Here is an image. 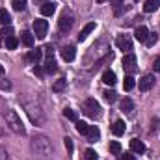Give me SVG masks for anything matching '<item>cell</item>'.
<instances>
[{
  "instance_id": "cell-8",
  "label": "cell",
  "mask_w": 160,
  "mask_h": 160,
  "mask_svg": "<svg viewBox=\"0 0 160 160\" xmlns=\"http://www.w3.org/2000/svg\"><path fill=\"white\" fill-rule=\"evenodd\" d=\"M155 84V77L153 75H145L140 78V91H149Z\"/></svg>"
},
{
  "instance_id": "cell-11",
  "label": "cell",
  "mask_w": 160,
  "mask_h": 160,
  "mask_svg": "<svg viewBox=\"0 0 160 160\" xmlns=\"http://www.w3.org/2000/svg\"><path fill=\"white\" fill-rule=\"evenodd\" d=\"M41 56H43V50L41 48H36V50H30L28 54H26V60L30 62V63H39V60H41Z\"/></svg>"
},
{
  "instance_id": "cell-1",
  "label": "cell",
  "mask_w": 160,
  "mask_h": 160,
  "mask_svg": "<svg viewBox=\"0 0 160 160\" xmlns=\"http://www.w3.org/2000/svg\"><path fill=\"white\" fill-rule=\"evenodd\" d=\"M32 149L41 155L43 158H47L50 153H52V145H50V142L45 138V136H36L34 140H32Z\"/></svg>"
},
{
  "instance_id": "cell-41",
  "label": "cell",
  "mask_w": 160,
  "mask_h": 160,
  "mask_svg": "<svg viewBox=\"0 0 160 160\" xmlns=\"http://www.w3.org/2000/svg\"><path fill=\"white\" fill-rule=\"evenodd\" d=\"M2 73H4V67H2V65H0V75H2Z\"/></svg>"
},
{
  "instance_id": "cell-21",
  "label": "cell",
  "mask_w": 160,
  "mask_h": 160,
  "mask_svg": "<svg viewBox=\"0 0 160 160\" xmlns=\"http://www.w3.org/2000/svg\"><path fill=\"white\" fill-rule=\"evenodd\" d=\"M65 86H67V80H65V78H60V80H56V82L52 84V91H56V93H60V91H63V89H65Z\"/></svg>"
},
{
  "instance_id": "cell-13",
  "label": "cell",
  "mask_w": 160,
  "mask_h": 160,
  "mask_svg": "<svg viewBox=\"0 0 160 160\" xmlns=\"http://www.w3.org/2000/svg\"><path fill=\"white\" fill-rule=\"evenodd\" d=\"M54 11H56V4H52V2H45L41 6V15H45V17L54 15Z\"/></svg>"
},
{
  "instance_id": "cell-40",
  "label": "cell",
  "mask_w": 160,
  "mask_h": 160,
  "mask_svg": "<svg viewBox=\"0 0 160 160\" xmlns=\"http://www.w3.org/2000/svg\"><path fill=\"white\" fill-rule=\"evenodd\" d=\"M158 127H160V125H158V119H157V121L153 119V130H157V128H158Z\"/></svg>"
},
{
  "instance_id": "cell-28",
  "label": "cell",
  "mask_w": 160,
  "mask_h": 160,
  "mask_svg": "<svg viewBox=\"0 0 160 160\" xmlns=\"http://www.w3.org/2000/svg\"><path fill=\"white\" fill-rule=\"evenodd\" d=\"M11 6L15 11H22L26 8V0H11Z\"/></svg>"
},
{
  "instance_id": "cell-26",
  "label": "cell",
  "mask_w": 160,
  "mask_h": 160,
  "mask_svg": "<svg viewBox=\"0 0 160 160\" xmlns=\"http://www.w3.org/2000/svg\"><path fill=\"white\" fill-rule=\"evenodd\" d=\"M88 130H89V125L86 123V121H77V132L78 134H88Z\"/></svg>"
},
{
  "instance_id": "cell-14",
  "label": "cell",
  "mask_w": 160,
  "mask_h": 160,
  "mask_svg": "<svg viewBox=\"0 0 160 160\" xmlns=\"http://www.w3.org/2000/svg\"><path fill=\"white\" fill-rule=\"evenodd\" d=\"M93 30H95V22H88V24H86V26L80 30L78 41H84L86 38H88V36H89V34H91V32H93Z\"/></svg>"
},
{
  "instance_id": "cell-30",
  "label": "cell",
  "mask_w": 160,
  "mask_h": 160,
  "mask_svg": "<svg viewBox=\"0 0 160 160\" xmlns=\"http://www.w3.org/2000/svg\"><path fill=\"white\" fill-rule=\"evenodd\" d=\"M110 153H112V155H119L121 153V143L119 142H110Z\"/></svg>"
},
{
  "instance_id": "cell-35",
  "label": "cell",
  "mask_w": 160,
  "mask_h": 160,
  "mask_svg": "<svg viewBox=\"0 0 160 160\" xmlns=\"http://www.w3.org/2000/svg\"><path fill=\"white\" fill-rule=\"evenodd\" d=\"M153 69H155V71H158V73H160V54L157 56V58H155V62H153Z\"/></svg>"
},
{
  "instance_id": "cell-42",
  "label": "cell",
  "mask_w": 160,
  "mask_h": 160,
  "mask_svg": "<svg viewBox=\"0 0 160 160\" xmlns=\"http://www.w3.org/2000/svg\"><path fill=\"white\" fill-rule=\"evenodd\" d=\"M97 2H99V4H102V2H106V0H97Z\"/></svg>"
},
{
  "instance_id": "cell-7",
  "label": "cell",
  "mask_w": 160,
  "mask_h": 160,
  "mask_svg": "<svg viewBox=\"0 0 160 160\" xmlns=\"http://www.w3.org/2000/svg\"><path fill=\"white\" fill-rule=\"evenodd\" d=\"M71 26H73V17H71L69 13H62V15H60V21H58V28H60L62 32H69Z\"/></svg>"
},
{
  "instance_id": "cell-23",
  "label": "cell",
  "mask_w": 160,
  "mask_h": 160,
  "mask_svg": "<svg viewBox=\"0 0 160 160\" xmlns=\"http://www.w3.org/2000/svg\"><path fill=\"white\" fill-rule=\"evenodd\" d=\"M56 71H58V67H56V62H54L52 58H48V62L45 63V73L52 75V73H56Z\"/></svg>"
},
{
  "instance_id": "cell-20",
  "label": "cell",
  "mask_w": 160,
  "mask_h": 160,
  "mask_svg": "<svg viewBox=\"0 0 160 160\" xmlns=\"http://www.w3.org/2000/svg\"><path fill=\"white\" fill-rule=\"evenodd\" d=\"M0 24H2V26H9V24H11V15H9V11L0 9Z\"/></svg>"
},
{
  "instance_id": "cell-37",
  "label": "cell",
  "mask_w": 160,
  "mask_h": 160,
  "mask_svg": "<svg viewBox=\"0 0 160 160\" xmlns=\"http://www.w3.org/2000/svg\"><path fill=\"white\" fill-rule=\"evenodd\" d=\"M43 50H45V52L48 54V58H52V54H54V50H52V47H50V45H47V47H45Z\"/></svg>"
},
{
  "instance_id": "cell-32",
  "label": "cell",
  "mask_w": 160,
  "mask_h": 160,
  "mask_svg": "<svg viewBox=\"0 0 160 160\" xmlns=\"http://www.w3.org/2000/svg\"><path fill=\"white\" fill-rule=\"evenodd\" d=\"M84 160H97V153L93 149H86L84 153Z\"/></svg>"
},
{
  "instance_id": "cell-43",
  "label": "cell",
  "mask_w": 160,
  "mask_h": 160,
  "mask_svg": "<svg viewBox=\"0 0 160 160\" xmlns=\"http://www.w3.org/2000/svg\"><path fill=\"white\" fill-rule=\"evenodd\" d=\"M0 47H2V39H0Z\"/></svg>"
},
{
  "instance_id": "cell-12",
  "label": "cell",
  "mask_w": 160,
  "mask_h": 160,
  "mask_svg": "<svg viewBox=\"0 0 160 160\" xmlns=\"http://www.w3.org/2000/svg\"><path fill=\"white\" fill-rule=\"evenodd\" d=\"M147 36H149V30L145 26H138L136 32H134V38H136V41H140V43H145Z\"/></svg>"
},
{
  "instance_id": "cell-33",
  "label": "cell",
  "mask_w": 160,
  "mask_h": 160,
  "mask_svg": "<svg viewBox=\"0 0 160 160\" xmlns=\"http://www.w3.org/2000/svg\"><path fill=\"white\" fill-rule=\"evenodd\" d=\"M63 143H65V147H67V153L71 155V153H73V142H71V138H65Z\"/></svg>"
},
{
  "instance_id": "cell-24",
  "label": "cell",
  "mask_w": 160,
  "mask_h": 160,
  "mask_svg": "<svg viewBox=\"0 0 160 160\" xmlns=\"http://www.w3.org/2000/svg\"><path fill=\"white\" fill-rule=\"evenodd\" d=\"M102 95H104V101H106V102H110V104L118 101V93H116V91H112V89H106Z\"/></svg>"
},
{
  "instance_id": "cell-34",
  "label": "cell",
  "mask_w": 160,
  "mask_h": 160,
  "mask_svg": "<svg viewBox=\"0 0 160 160\" xmlns=\"http://www.w3.org/2000/svg\"><path fill=\"white\" fill-rule=\"evenodd\" d=\"M0 36H4V38H9V36H11V28H9V26L2 28V30H0Z\"/></svg>"
},
{
  "instance_id": "cell-25",
  "label": "cell",
  "mask_w": 160,
  "mask_h": 160,
  "mask_svg": "<svg viewBox=\"0 0 160 160\" xmlns=\"http://www.w3.org/2000/svg\"><path fill=\"white\" fill-rule=\"evenodd\" d=\"M6 47H8L9 50H15V48L19 47V39H17L15 36H9V38H6Z\"/></svg>"
},
{
  "instance_id": "cell-39",
  "label": "cell",
  "mask_w": 160,
  "mask_h": 160,
  "mask_svg": "<svg viewBox=\"0 0 160 160\" xmlns=\"http://www.w3.org/2000/svg\"><path fill=\"white\" fill-rule=\"evenodd\" d=\"M34 73H36V75H43V69H41V67H38V65H36V69H34Z\"/></svg>"
},
{
  "instance_id": "cell-3",
  "label": "cell",
  "mask_w": 160,
  "mask_h": 160,
  "mask_svg": "<svg viewBox=\"0 0 160 160\" xmlns=\"http://www.w3.org/2000/svg\"><path fill=\"white\" fill-rule=\"evenodd\" d=\"M84 114L86 116H89V118H99L101 116V104L95 101V99H88L86 102H84Z\"/></svg>"
},
{
  "instance_id": "cell-6",
  "label": "cell",
  "mask_w": 160,
  "mask_h": 160,
  "mask_svg": "<svg viewBox=\"0 0 160 160\" xmlns=\"http://www.w3.org/2000/svg\"><path fill=\"white\" fill-rule=\"evenodd\" d=\"M116 45H118V48L123 50V52H130L132 50V39L128 36H118L116 38Z\"/></svg>"
},
{
  "instance_id": "cell-18",
  "label": "cell",
  "mask_w": 160,
  "mask_h": 160,
  "mask_svg": "<svg viewBox=\"0 0 160 160\" xmlns=\"http://www.w3.org/2000/svg\"><path fill=\"white\" fill-rule=\"evenodd\" d=\"M134 110V102L128 99V97H125L123 101H121V112H125V114H130Z\"/></svg>"
},
{
  "instance_id": "cell-19",
  "label": "cell",
  "mask_w": 160,
  "mask_h": 160,
  "mask_svg": "<svg viewBox=\"0 0 160 160\" xmlns=\"http://www.w3.org/2000/svg\"><path fill=\"white\" fill-rule=\"evenodd\" d=\"M112 132L116 134V136H121V134H125V121L118 119L114 125H112Z\"/></svg>"
},
{
  "instance_id": "cell-36",
  "label": "cell",
  "mask_w": 160,
  "mask_h": 160,
  "mask_svg": "<svg viewBox=\"0 0 160 160\" xmlns=\"http://www.w3.org/2000/svg\"><path fill=\"white\" fill-rule=\"evenodd\" d=\"M110 2H112V6L116 8V11H119V6L123 4V0H110Z\"/></svg>"
},
{
  "instance_id": "cell-15",
  "label": "cell",
  "mask_w": 160,
  "mask_h": 160,
  "mask_svg": "<svg viewBox=\"0 0 160 160\" xmlns=\"http://www.w3.org/2000/svg\"><path fill=\"white\" fill-rule=\"evenodd\" d=\"M99 136H101L99 128H97L95 125H89V130H88V134H86L88 142H97V140H99Z\"/></svg>"
},
{
  "instance_id": "cell-29",
  "label": "cell",
  "mask_w": 160,
  "mask_h": 160,
  "mask_svg": "<svg viewBox=\"0 0 160 160\" xmlns=\"http://www.w3.org/2000/svg\"><path fill=\"white\" fill-rule=\"evenodd\" d=\"M63 116H65L69 121H75V123L78 121V119H77V112H75V110H71V108H65V110H63Z\"/></svg>"
},
{
  "instance_id": "cell-38",
  "label": "cell",
  "mask_w": 160,
  "mask_h": 160,
  "mask_svg": "<svg viewBox=\"0 0 160 160\" xmlns=\"http://www.w3.org/2000/svg\"><path fill=\"white\" fill-rule=\"evenodd\" d=\"M121 160H136V158H134V155H130V153H125V155L121 157Z\"/></svg>"
},
{
  "instance_id": "cell-31",
  "label": "cell",
  "mask_w": 160,
  "mask_h": 160,
  "mask_svg": "<svg viewBox=\"0 0 160 160\" xmlns=\"http://www.w3.org/2000/svg\"><path fill=\"white\" fill-rule=\"evenodd\" d=\"M157 41H158V36H157V34H149L147 39H145V45H147V47H153Z\"/></svg>"
},
{
  "instance_id": "cell-5",
  "label": "cell",
  "mask_w": 160,
  "mask_h": 160,
  "mask_svg": "<svg viewBox=\"0 0 160 160\" xmlns=\"http://www.w3.org/2000/svg\"><path fill=\"white\" fill-rule=\"evenodd\" d=\"M123 69L125 71H128V73H134L136 71V56L132 54V52H127L125 56H123Z\"/></svg>"
},
{
  "instance_id": "cell-9",
  "label": "cell",
  "mask_w": 160,
  "mask_h": 160,
  "mask_svg": "<svg viewBox=\"0 0 160 160\" xmlns=\"http://www.w3.org/2000/svg\"><path fill=\"white\" fill-rule=\"evenodd\" d=\"M62 58H63L65 62H73V60L77 58V48L71 47V45H69V47H63V48H62Z\"/></svg>"
},
{
  "instance_id": "cell-2",
  "label": "cell",
  "mask_w": 160,
  "mask_h": 160,
  "mask_svg": "<svg viewBox=\"0 0 160 160\" xmlns=\"http://www.w3.org/2000/svg\"><path fill=\"white\" fill-rule=\"evenodd\" d=\"M8 125H9V128H11L15 134H21V136L26 134L24 125H22V121H21L19 114H17L15 110H9V112H8Z\"/></svg>"
},
{
  "instance_id": "cell-16",
  "label": "cell",
  "mask_w": 160,
  "mask_h": 160,
  "mask_svg": "<svg viewBox=\"0 0 160 160\" xmlns=\"http://www.w3.org/2000/svg\"><path fill=\"white\" fill-rule=\"evenodd\" d=\"M160 6L158 0H145V4H143V11L145 13H153V11H157Z\"/></svg>"
},
{
  "instance_id": "cell-22",
  "label": "cell",
  "mask_w": 160,
  "mask_h": 160,
  "mask_svg": "<svg viewBox=\"0 0 160 160\" xmlns=\"http://www.w3.org/2000/svg\"><path fill=\"white\" fill-rule=\"evenodd\" d=\"M134 86H136V80L132 78L130 75H128V77H125V80H123V89L130 91V89H134Z\"/></svg>"
},
{
  "instance_id": "cell-27",
  "label": "cell",
  "mask_w": 160,
  "mask_h": 160,
  "mask_svg": "<svg viewBox=\"0 0 160 160\" xmlns=\"http://www.w3.org/2000/svg\"><path fill=\"white\" fill-rule=\"evenodd\" d=\"M21 39H22V43H24L26 47H32V45H34V36H32L30 32H22Z\"/></svg>"
},
{
  "instance_id": "cell-44",
  "label": "cell",
  "mask_w": 160,
  "mask_h": 160,
  "mask_svg": "<svg viewBox=\"0 0 160 160\" xmlns=\"http://www.w3.org/2000/svg\"><path fill=\"white\" fill-rule=\"evenodd\" d=\"M41 2H47V0H41Z\"/></svg>"
},
{
  "instance_id": "cell-4",
  "label": "cell",
  "mask_w": 160,
  "mask_h": 160,
  "mask_svg": "<svg viewBox=\"0 0 160 160\" xmlns=\"http://www.w3.org/2000/svg\"><path fill=\"white\" fill-rule=\"evenodd\" d=\"M47 30H48V22L43 21V19H36L34 21V32H36V38L43 39L47 36Z\"/></svg>"
},
{
  "instance_id": "cell-17",
  "label": "cell",
  "mask_w": 160,
  "mask_h": 160,
  "mask_svg": "<svg viewBox=\"0 0 160 160\" xmlns=\"http://www.w3.org/2000/svg\"><path fill=\"white\" fill-rule=\"evenodd\" d=\"M102 82L106 84V86H114L118 80H116V73L114 71H104L102 73Z\"/></svg>"
},
{
  "instance_id": "cell-10",
  "label": "cell",
  "mask_w": 160,
  "mask_h": 160,
  "mask_svg": "<svg viewBox=\"0 0 160 160\" xmlns=\"http://www.w3.org/2000/svg\"><path fill=\"white\" fill-rule=\"evenodd\" d=\"M130 149H132V153H138V155H143V153H145V143H143L142 140H138V138H134V140H130Z\"/></svg>"
}]
</instances>
